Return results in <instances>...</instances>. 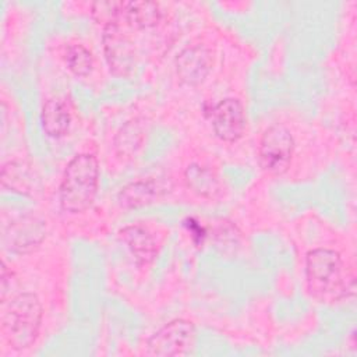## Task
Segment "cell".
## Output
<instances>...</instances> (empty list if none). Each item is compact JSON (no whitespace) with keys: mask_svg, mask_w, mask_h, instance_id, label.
Returning <instances> with one entry per match:
<instances>
[{"mask_svg":"<svg viewBox=\"0 0 357 357\" xmlns=\"http://www.w3.org/2000/svg\"><path fill=\"white\" fill-rule=\"evenodd\" d=\"M99 163L91 153L74 156L66 166L60 184V205L68 213L86 211L98 192Z\"/></svg>","mask_w":357,"mask_h":357,"instance_id":"7a4b0ae2","label":"cell"},{"mask_svg":"<svg viewBox=\"0 0 357 357\" xmlns=\"http://www.w3.org/2000/svg\"><path fill=\"white\" fill-rule=\"evenodd\" d=\"M120 238L127 244L137 264L146 265L156 257V243L152 234L141 225H130L119 231Z\"/></svg>","mask_w":357,"mask_h":357,"instance_id":"8fae6325","label":"cell"},{"mask_svg":"<svg viewBox=\"0 0 357 357\" xmlns=\"http://www.w3.org/2000/svg\"><path fill=\"white\" fill-rule=\"evenodd\" d=\"M103 49L109 68L113 74L126 77L135 66V52L131 39L120 24L106 25L103 31Z\"/></svg>","mask_w":357,"mask_h":357,"instance_id":"52a82bcc","label":"cell"},{"mask_svg":"<svg viewBox=\"0 0 357 357\" xmlns=\"http://www.w3.org/2000/svg\"><path fill=\"white\" fill-rule=\"evenodd\" d=\"M184 180L187 187L198 197L213 199L222 192V185L216 174L208 167L197 163H192L185 169Z\"/></svg>","mask_w":357,"mask_h":357,"instance_id":"7c38bea8","label":"cell"},{"mask_svg":"<svg viewBox=\"0 0 357 357\" xmlns=\"http://www.w3.org/2000/svg\"><path fill=\"white\" fill-rule=\"evenodd\" d=\"M212 64L211 52L202 45H192L181 50L176 59V73L181 82L198 85L208 75Z\"/></svg>","mask_w":357,"mask_h":357,"instance_id":"ba28073f","label":"cell"},{"mask_svg":"<svg viewBox=\"0 0 357 357\" xmlns=\"http://www.w3.org/2000/svg\"><path fill=\"white\" fill-rule=\"evenodd\" d=\"M310 294L319 303H336L354 291V278L343 272L340 255L328 248H315L305 258Z\"/></svg>","mask_w":357,"mask_h":357,"instance_id":"6da1fadb","label":"cell"},{"mask_svg":"<svg viewBox=\"0 0 357 357\" xmlns=\"http://www.w3.org/2000/svg\"><path fill=\"white\" fill-rule=\"evenodd\" d=\"M1 185L15 192L29 195L35 187V178L25 163L8 162L1 167Z\"/></svg>","mask_w":357,"mask_h":357,"instance_id":"2e32d148","label":"cell"},{"mask_svg":"<svg viewBox=\"0 0 357 357\" xmlns=\"http://www.w3.org/2000/svg\"><path fill=\"white\" fill-rule=\"evenodd\" d=\"M212 123V128L222 141L234 142L241 138L245 130V112L238 99L226 98L205 112Z\"/></svg>","mask_w":357,"mask_h":357,"instance_id":"8992f818","label":"cell"},{"mask_svg":"<svg viewBox=\"0 0 357 357\" xmlns=\"http://www.w3.org/2000/svg\"><path fill=\"white\" fill-rule=\"evenodd\" d=\"M117 24H126L131 28L145 29L155 26L162 20V11L158 3L151 1H119Z\"/></svg>","mask_w":357,"mask_h":357,"instance_id":"30bf717a","label":"cell"},{"mask_svg":"<svg viewBox=\"0 0 357 357\" xmlns=\"http://www.w3.org/2000/svg\"><path fill=\"white\" fill-rule=\"evenodd\" d=\"M42 322V307L32 293H20L3 301L1 335L14 350L29 347L38 337Z\"/></svg>","mask_w":357,"mask_h":357,"instance_id":"3957f363","label":"cell"},{"mask_svg":"<svg viewBox=\"0 0 357 357\" xmlns=\"http://www.w3.org/2000/svg\"><path fill=\"white\" fill-rule=\"evenodd\" d=\"M46 236V225L36 216H25L14 222L6 234L8 248L15 252H28L38 247Z\"/></svg>","mask_w":357,"mask_h":357,"instance_id":"9c48e42d","label":"cell"},{"mask_svg":"<svg viewBox=\"0 0 357 357\" xmlns=\"http://www.w3.org/2000/svg\"><path fill=\"white\" fill-rule=\"evenodd\" d=\"M70 112L67 106L59 99H49L40 113L42 128L46 135L52 138H60L67 134L70 127Z\"/></svg>","mask_w":357,"mask_h":357,"instance_id":"5bb4252c","label":"cell"},{"mask_svg":"<svg viewBox=\"0 0 357 357\" xmlns=\"http://www.w3.org/2000/svg\"><path fill=\"white\" fill-rule=\"evenodd\" d=\"M294 139L290 131L282 124L268 127L259 141L258 159L264 172L272 176L283 174L293 158Z\"/></svg>","mask_w":357,"mask_h":357,"instance_id":"277c9868","label":"cell"},{"mask_svg":"<svg viewBox=\"0 0 357 357\" xmlns=\"http://www.w3.org/2000/svg\"><path fill=\"white\" fill-rule=\"evenodd\" d=\"M145 139V123L142 119L127 121L114 138V149L120 158H131L142 146Z\"/></svg>","mask_w":357,"mask_h":357,"instance_id":"9a60e30c","label":"cell"},{"mask_svg":"<svg viewBox=\"0 0 357 357\" xmlns=\"http://www.w3.org/2000/svg\"><path fill=\"white\" fill-rule=\"evenodd\" d=\"M66 64L71 73L78 77H85L92 70V54L79 43H73L66 49Z\"/></svg>","mask_w":357,"mask_h":357,"instance_id":"e0dca14e","label":"cell"},{"mask_svg":"<svg viewBox=\"0 0 357 357\" xmlns=\"http://www.w3.org/2000/svg\"><path fill=\"white\" fill-rule=\"evenodd\" d=\"M162 188L156 180H138L132 181L119 192V204L123 208H137L153 202Z\"/></svg>","mask_w":357,"mask_h":357,"instance_id":"4fadbf2b","label":"cell"},{"mask_svg":"<svg viewBox=\"0 0 357 357\" xmlns=\"http://www.w3.org/2000/svg\"><path fill=\"white\" fill-rule=\"evenodd\" d=\"M195 342V328L191 321L173 319L156 331L146 343L151 356H180L191 350Z\"/></svg>","mask_w":357,"mask_h":357,"instance_id":"5b68a950","label":"cell"}]
</instances>
